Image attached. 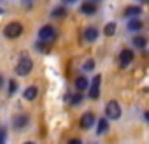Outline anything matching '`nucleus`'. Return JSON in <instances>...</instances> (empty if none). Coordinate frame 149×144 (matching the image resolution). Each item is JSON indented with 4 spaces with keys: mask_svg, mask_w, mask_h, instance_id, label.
<instances>
[{
    "mask_svg": "<svg viewBox=\"0 0 149 144\" xmlns=\"http://www.w3.org/2000/svg\"><path fill=\"white\" fill-rule=\"evenodd\" d=\"M16 86H18V85H16V81H9V90H11V93H14V92H16Z\"/></svg>",
    "mask_w": 149,
    "mask_h": 144,
    "instance_id": "5701e85b",
    "label": "nucleus"
},
{
    "mask_svg": "<svg viewBox=\"0 0 149 144\" xmlns=\"http://www.w3.org/2000/svg\"><path fill=\"white\" fill-rule=\"evenodd\" d=\"M133 44H135L137 48H144V46L147 44V39H146V37H140V35H137V37H133Z\"/></svg>",
    "mask_w": 149,
    "mask_h": 144,
    "instance_id": "f3484780",
    "label": "nucleus"
},
{
    "mask_svg": "<svg viewBox=\"0 0 149 144\" xmlns=\"http://www.w3.org/2000/svg\"><path fill=\"white\" fill-rule=\"evenodd\" d=\"M37 88L35 86H28L25 92H23V97H25V100H35V97H37Z\"/></svg>",
    "mask_w": 149,
    "mask_h": 144,
    "instance_id": "9b49d317",
    "label": "nucleus"
},
{
    "mask_svg": "<svg viewBox=\"0 0 149 144\" xmlns=\"http://www.w3.org/2000/svg\"><path fill=\"white\" fill-rule=\"evenodd\" d=\"M0 144H6V130L0 128Z\"/></svg>",
    "mask_w": 149,
    "mask_h": 144,
    "instance_id": "4be33fe9",
    "label": "nucleus"
},
{
    "mask_svg": "<svg viewBox=\"0 0 149 144\" xmlns=\"http://www.w3.org/2000/svg\"><path fill=\"white\" fill-rule=\"evenodd\" d=\"M25 144H35V142H32V141H26V142H25Z\"/></svg>",
    "mask_w": 149,
    "mask_h": 144,
    "instance_id": "cd10ccee",
    "label": "nucleus"
},
{
    "mask_svg": "<svg viewBox=\"0 0 149 144\" xmlns=\"http://www.w3.org/2000/svg\"><path fill=\"white\" fill-rule=\"evenodd\" d=\"M67 14V11L63 9V7H56L54 11H53V18H63Z\"/></svg>",
    "mask_w": 149,
    "mask_h": 144,
    "instance_id": "6ab92c4d",
    "label": "nucleus"
},
{
    "mask_svg": "<svg viewBox=\"0 0 149 144\" xmlns=\"http://www.w3.org/2000/svg\"><path fill=\"white\" fill-rule=\"evenodd\" d=\"M104 34H105L107 37L114 35V34H116V23H107V25H105V28H104Z\"/></svg>",
    "mask_w": 149,
    "mask_h": 144,
    "instance_id": "2eb2a0df",
    "label": "nucleus"
},
{
    "mask_svg": "<svg viewBox=\"0 0 149 144\" xmlns=\"http://www.w3.org/2000/svg\"><path fill=\"white\" fill-rule=\"evenodd\" d=\"M125 16H128V18L140 16V7H137V6H130V7H126V9H125Z\"/></svg>",
    "mask_w": 149,
    "mask_h": 144,
    "instance_id": "f8f14e48",
    "label": "nucleus"
},
{
    "mask_svg": "<svg viewBox=\"0 0 149 144\" xmlns=\"http://www.w3.org/2000/svg\"><path fill=\"white\" fill-rule=\"evenodd\" d=\"M100 81H102L100 74L95 76L93 81H91V86H90V99H93V100H97V99L100 97Z\"/></svg>",
    "mask_w": 149,
    "mask_h": 144,
    "instance_id": "39448f33",
    "label": "nucleus"
},
{
    "mask_svg": "<svg viewBox=\"0 0 149 144\" xmlns=\"http://www.w3.org/2000/svg\"><path fill=\"white\" fill-rule=\"evenodd\" d=\"M105 114H107V118H111V120H119V116H121V107H119V104H118L116 100H111V102L105 106Z\"/></svg>",
    "mask_w": 149,
    "mask_h": 144,
    "instance_id": "7ed1b4c3",
    "label": "nucleus"
},
{
    "mask_svg": "<svg viewBox=\"0 0 149 144\" xmlns=\"http://www.w3.org/2000/svg\"><path fill=\"white\" fill-rule=\"evenodd\" d=\"M140 2H149V0H140Z\"/></svg>",
    "mask_w": 149,
    "mask_h": 144,
    "instance_id": "c756f323",
    "label": "nucleus"
},
{
    "mask_svg": "<svg viewBox=\"0 0 149 144\" xmlns=\"http://www.w3.org/2000/svg\"><path fill=\"white\" fill-rule=\"evenodd\" d=\"M6 37H9V39H16V37H19L21 34H23V25L21 23H18V21H13V23H9L7 27H6Z\"/></svg>",
    "mask_w": 149,
    "mask_h": 144,
    "instance_id": "f03ea898",
    "label": "nucleus"
},
{
    "mask_svg": "<svg viewBox=\"0 0 149 144\" xmlns=\"http://www.w3.org/2000/svg\"><path fill=\"white\" fill-rule=\"evenodd\" d=\"M39 37H40V41L51 42V41L56 37V32H54V28H53L51 25H46V27H42V28L39 30Z\"/></svg>",
    "mask_w": 149,
    "mask_h": 144,
    "instance_id": "20e7f679",
    "label": "nucleus"
},
{
    "mask_svg": "<svg viewBox=\"0 0 149 144\" xmlns=\"http://www.w3.org/2000/svg\"><path fill=\"white\" fill-rule=\"evenodd\" d=\"M97 37H98V30H97V28L90 27V28H86V30H84V41L93 42V41H97Z\"/></svg>",
    "mask_w": 149,
    "mask_h": 144,
    "instance_id": "9d476101",
    "label": "nucleus"
},
{
    "mask_svg": "<svg viewBox=\"0 0 149 144\" xmlns=\"http://www.w3.org/2000/svg\"><path fill=\"white\" fill-rule=\"evenodd\" d=\"M144 118H146V120L149 121V111H146V114H144Z\"/></svg>",
    "mask_w": 149,
    "mask_h": 144,
    "instance_id": "393cba45",
    "label": "nucleus"
},
{
    "mask_svg": "<svg viewBox=\"0 0 149 144\" xmlns=\"http://www.w3.org/2000/svg\"><path fill=\"white\" fill-rule=\"evenodd\" d=\"M2 85H4V78L0 76V88H2Z\"/></svg>",
    "mask_w": 149,
    "mask_h": 144,
    "instance_id": "a878e982",
    "label": "nucleus"
},
{
    "mask_svg": "<svg viewBox=\"0 0 149 144\" xmlns=\"http://www.w3.org/2000/svg\"><path fill=\"white\" fill-rule=\"evenodd\" d=\"M95 125V114L93 113H84L83 118H81V128L83 130H88Z\"/></svg>",
    "mask_w": 149,
    "mask_h": 144,
    "instance_id": "423d86ee",
    "label": "nucleus"
},
{
    "mask_svg": "<svg viewBox=\"0 0 149 144\" xmlns=\"http://www.w3.org/2000/svg\"><path fill=\"white\" fill-rule=\"evenodd\" d=\"M107 128H109V123H107V120H100V121H98L97 134H105V132H107Z\"/></svg>",
    "mask_w": 149,
    "mask_h": 144,
    "instance_id": "dca6fc26",
    "label": "nucleus"
},
{
    "mask_svg": "<svg viewBox=\"0 0 149 144\" xmlns=\"http://www.w3.org/2000/svg\"><path fill=\"white\" fill-rule=\"evenodd\" d=\"M28 116L26 114H18L16 118H14V128H18V130H23V128H26V125H28Z\"/></svg>",
    "mask_w": 149,
    "mask_h": 144,
    "instance_id": "6e6552de",
    "label": "nucleus"
},
{
    "mask_svg": "<svg viewBox=\"0 0 149 144\" xmlns=\"http://www.w3.org/2000/svg\"><path fill=\"white\" fill-rule=\"evenodd\" d=\"M90 86V83H88V79L84 78V76H79L77 79H76V88L79 90V92H83V90H86Z\"/></svg>",
    "mask_w": 149,
    "mask_h": 144,
    "instance_id": "ddd939ff",
    "label": "nucleus"
},
{
    "mask_svg": "<svg viewBox=\"0 0 149 144\" xmlns=\"http://www.w3.org/2000/svg\"><path fill=\"white\" fill-rule=\"evenodd\" d=\"M37 49L42 51V53L49 51V42H46V41H39V42H37Z\"/></svg>",
    "mask_w": 149,
    "mask_h": 144,
    "instance_id": "a211bd4d",
    "label": "nucleus"
},
{
    "mask_svg": "<svg viewBox=\"0 0 149 144\" xmlns=\"http://www.w3.org/2000/svg\"><path fill=\"white\" fill-rule=\"evenodd\" d=\"M93 67H95V62H93V60H88V62L84 63V70H93Z\"/></svg>",
    "mask_w": 149,
    "mask_h": 144,
    "instance_id": "412c9836",
    "label": "nucleus"
},
{
    "mask_svg": "<svg viewBox=\"0 0 149 144\" xmlns=\"http://www.w3.org/2000/svg\"><path fill=\"white\" fill-rule=\"evenodd\" d=\"M81 100H83V95H81V93H77V95H74V97H70V102H72L74 106H77V104H81Z\"/></svg>",
    "mask_w": 149,
    "mask_h": 144,
    "instance_id": "aec40b11",
    "label": "nucleus"
},
{
    "mask_svg": "<svg viewBox=\"0 0 149 144\" xmlns=\"http://www.w3.org/2000/svg\"><path fill=\"white\" fill-rule=\"evenodd\" d=\"M68 144H83V142H81V139H70Z\"/></svg>",
    "mask_w": 149,
    "mask_h": 144,
    "instance_id": "b1692460",
    "label": "nucleus"
},
{
    "mask_svg": "<svg viewBox=\"0 0 149 144\" xmlns=\"http://www.w3.org/2000/svg\"><path fill=\"white\" fill-rule=\"evenodd\" d=\"M65 2H68V4H72V2H76V0H65Z\"/></svg>",
    "mask_w": 149,
    "mask_h": 144,
    "instance_id": "bb28decb",
    "label": "nucleus"
},
{
    "mask_svg": "<svg viewBox=\"0 0 149 144\" xmlns=\"http://www.w3.org/2000/svg\"><path fill=\"white\" fill-rule=\"evenodd\" d=\"M2 14H4V11H2V9H0V16H2Z\"/></svg>",
    "mask_w": 149,
    "mask_h": 144,
    "instance_id": "c85d7f7f",
    "label": "nucleus"
},
{
    "mask_svg": "<svg viewBox=\"0 0 149 144\" xmlns=\"http://www.w3.org/2000/svg\"><path fill=\"white\" fill-rule=\"evenodd\" d=\"M142 28V23H140V20H135V18H132L130 21H128V30H132V32H137V30H140Z\"/></svg>",
    "mask_w": 149,
    "mask_h": 144,
    "instance_id": "4468645a",
    "label": "nucleus"
},
{
    "mask_svg": "<svg viewBox=\"0 0 149 144\" xmlns=\"http://www.w3.org/2000/svg\"><path fill=\"white\" fill-rule=\"evenodd\" d=\"M32 67H33V62H32L26 55H23V56H21V60L18 62L16 74H18V76H28L30 72H32Z\"/></svg>",
    "mask_w": 149,
    "mask_h": 144,
    "instance_id": "f257e3e1",
    "label": "nucleus"
},
{
    "mask_svg": "<svg viewBox=\"0 0 149 144\" xmlns=\"http://www.w3.org/2000/svg\"><path fill=\"white\" fill-rule=\"evenodd\" d=\"M81 13L83 14H95L97 13V4L95 2H84L83 6H81Z\"/></svg>",
    "mask_w": 149,
    "mask_h": 144,
    "instance_id": "1a4fd4ad",
    "label": "nucleus"
},
{
    "mask_svg": "<svg viewBox=\"0 0 149 144\" xmlns=\"http://www.w3.org/2000/svg\"><path fill=\"white\" fill-rule=\"evenodd\" d=\"M132 60H133V51H132V49H123V51L119 53V63H121V67L130 65Z\"/></svg>",
    "mask_w": 149,
    "mask_h": 144,
    "instance_id": "0eeeda50",
    "label": "nucleus"
}]
</instances>
